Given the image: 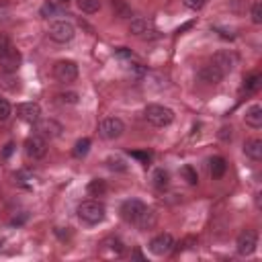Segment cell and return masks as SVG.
I'll return each mask as SVG.
<instances>
[{
	"label": "cell",
	"mask_w": 262,
	"mask_h": 262,
	"mask_svg": "<svg viewBox=\"0 0 262 262\" xmlns=\"http://www.w3.org/2000/svg\"><path fill=\"white\" fill-rule=\"evenodd\" d=\"M49 39L55 41V43H70L74 37H76V27L70 23V20H53L49 23Z\"/></svg>",
	"instance_id": "4"
},
{
	"label": "cell",
	"mask_w": 262,
	"mask_h": 262,
	"mask_svg": "<svg viewBox=\"0 0 262 262\" xmlns=\"http://www.w3.org/2000/svg\"><path fill=\"white\" fill-rule=\"evenodd\" d=\"M104 164H106V168H108L111 172H127V170H129L127 162H125L123 158H119V156H108V158L104 160Z\"/></svg>",
	"instance_id": "22"
},
{
	"label": "cell",
	"mask_w": 262,
	"mask_h": 262,
	"mask_svg": "<svg viewBox=\"0 0 262 262\" xmlns=\"http://www.w3.org/2000/svg\"><path fill=\"white\" fill-rule=\"evenodd\" d=\"M244 121H246V125H250L252 129H260V127H262V106H260V104H252V106L246 111Z\"/></svg>",
	"instance_id": "17"
},
{
	"label": "cell",
	"mask_w": 262,
	"mask_h": 262,
	"mask_svg": "<svg viewBox=\"0 0 262 262\" xmlns=\"http://www.w3.org/2000/svg\"><path fill=\"white\" fill-rule=\"evenodd\" d=\"M53 2H55V4H68L70 0H53Z\"/></svg>",
	"instance_id": "42"
},
{
	"label": "cell",
	"mask_w": 262,
	"mask_h": 262,
	"mask_svg": "<svg viewBox=\"0 0 262 262\" xmlns=\"http://www.w3.org/2000/svg\"><path fill=\"white\" fill-rule=\"evenodd\" d=\"M88 151H90V139H88V137L78 139L76 145H74V156H76V158H84Z\"/></svg>",
	"instance_id": "28"
},
{
	"label": "cell",
	"mask_w": 262,
	"mask_h": 262,
	"mask_svg": "<svg viewBox=\"0 0 262 262\" xmlns=\"http://www.w3.org/2000/svg\"><path fill=\"white\" fill-rule=\"evenodd\" d=\"M158 223V213L154 211V209H149V207H145V211L139 215V219L133 223V225H137L141 231H147V229H151L154 225Z\"/></svg>",
	"instance_id": "16"
},
{
	"label": "cell",
	"mask_w": 262,
	"mask_h": 262,
	"mask_svg": "<svg viewBox=\"0 0 262 262\" xmlns=\"http://www.w3.org/2000/svg\"><path fill=\"white\" fill-rule=\"evenodd\" d=\"M68 229H70V227H57V229H55V233H57L61 239H66V237H70V235H72Z\"/></svg>",
	"instance_id": "39"
},
{
	"label": "cell",
	"mask_w": 262,
	"mask_h": 262,
	"mask_svg": "<svg viewBox=\"0 0 262 262\" xmlns=\"http://www.w3.org/2000/svg\"><path fill=\"white\" fill-rule=\"evenodd\" d=\"M100 246H102V250L108 252L111 256H123V254H125V244H123L119 237H106Z\"/></svg>",
	"instance_id": "21"
},
{
	"label": "cell",
	"mask_w": 262,
	"mask_h": 262,
	"mask_svg": "<svg viewBox=\"0 0 262 262\" xmlns=\"http://www.w3.org/2000/svg\"><path fill=\"white\" fill-rule=\"evenodd\" d=\"M20 66V53L18 49L12 45L10 37L0 33V68L2 72H8V74H14Z\"/></svg>",
	"instance_id": "1"
},
{
	"label": "cell",
	"mask_w": 262,
	"mask_h": 262,
	"mask_svg": "<svg viewBox=\"0 0 262 262\" xmlns=\"http://www.w3.org/2000/svg\"><path fill=\"white\" fill-rule=\"evenodd\" d=\"M25 154H27L31 160H41V158H45V154H47V141H45V137H41L39 133L27 137V139H25Z\"/></svg>",
	"instance_id": "8"
},
{
	"label": "cell",
	"mask_w": 262,
	"mask_h": 262,
	"mask_svg": "<svg viewBox=\"0 0 262 262\" xmlns=\"http://www.w3.org/2000/svg\"><path fill=\"white\" fill-rule=\"evenodd\" d=\"M129 72H131L133 76H137V78H141V76L145 74V68H143L141 63H129Z\"/></svg>",
	"instance_id": "37"
},
{
	"label": "cell",
	"mask_w": 262,
	"mask_h": 262,
	"mask_svg": "<svg viewBox=\"0 0 262 262\" xmlns=\"http://www.w3.org/2000/svg\"><path fill=\"white\" fill-rule=\"evenodd\" d=\"M213 66H217L223 74H229V72H233V68H235V63H237V57H235V53H231V51H227V49H221V51H217L215 55H213V61H211Z\"/></svg>",
	"instance_id": "13"
},
{
	"label": "cell",
	"mask_w": 262,
	"mask_h": 262,
	"mask_svg": "<svg viewBox=\"0 0 262 262\" xmlns=\"http://www.w3.org/2000/svg\"><path fill=\"white\" fill-rule=\"evenodd\" d=\"M129 33L131 35H135V37H141V39H147V37H156L154 33V27H151V23L149 20H145V18H133L131 23H129Z\"/></svg>",
	"instance_id": "14"
},
{
	"label": "cell",
	"mask_w": 262,
	"mask_h": 262,
	"mask_svg": "<svg viewBox=\"0 0 262 262\" xmlns=\"http://www.w3.org/2000/svg\"><path fill=\"white\" fill-rule=\"evenodd\" d=\"M111 6L115 10V16H119V18H129L131 16V8L125 4V0H111Z\"/></svg>",
	"instance_id": "26"
},
{
	"label": "cell",
	"mask_w": 262,
	"mask_h": 262,
	"mask_svg": "<svg viewBox=\"0 0 262 262\" xmlns=\"http://www.w3.org/2000/svg\"><path fill=\"white\" fill-rule=\"evenodd\" d=\"M227 8H229V12H233V14H246L248 2H246V0H229Z\"/></svg>",
	"instance_id": "29"
},
{
	"label": "cell",
	"mask_w": 262,
	"mask_h": 262,
	"mask_svg": "<svg viewBox=\"0 0 262 262\" xmlns=\"http://www.w3.org/2000/svg\"><path fill=\"white\" fill-rule=\"evenodd\" d=\"M207 4V0H184V6L190 10H201Z\"/></svg>",
	"instance_id": "35"
},
{
	"label": "cell",
	"mask_w": 262,
	"mask_h": 262,
	"mask_svg": "<svg viewBox=\"0 0 262 262\" xmlns=\"http://www.w3.org/2000/svg\"><path fill=\"white\" fill-rule=\"evenodd\" d=\"M147 123H151L154 127H168L174 121V113L172 108L164 106V104H147L143 111Z\"/></svg>",
	"instance_id": "3"
},
{
	"label": "cell",
	"mask_w": 262,
	"mask_h": 262,
	"mask_svg": "<svg viewBox=\"0 0 262 262\" xmlns=\"http://www.w3.org/2000/svg\"><path fill=\"white\" fill-rule=\"evenodd\" d=\"M258 248V233L254 229H244L235 239V250L239 256H250Z\"/></svg>",
	"instance_id": "7"
},
{
	"label": "cell",
	"mask_w": 262,
	"mask_h": 262,
	"mask_svg": "<svg viewBox=\"0 0 262 262\" xmlns=\"http://www.w3.org/2000/svg\"><path fill=\"white\" fill-rule=\"evenodd\" d=\"M53 76H55L57 82H63V84L74 82L78 78V66H76V61H72V59H59V61H55Z\"/></svg>",
	"instance_id": "6"
},
{
	"label": "cell",
	"mask_w": 262,
	"mask_h": 262,
	"mask_svg": "<svg viewBox=\"0 0 262 262\" xmlns=\"http://www.w3.org/2000/svg\"><path fill=\"white\" fill-rule=\"evenodd\" d=\"M86 190H88V194H92V196H102V194L106 192V182H104L102 178H94V180L88 182Z\"/></svg>",
	"instance_id": "23"
},
{
	"label": "cell",
	"mask_w": 262,
	"mask_h": 262,
	"mask_svg": "<svg viewBox=\"0 0 262 262\" xmlns=\"http://www.w3.org/2000/svg\"><path fill=\"white\" fill-rule=\"evenodd\" d=\"M35 125H37V133L41 137H45V139H55L63 131V125L59 121H55V119H39Z\"/></svg>",
	"instance_id": "11"
},
{
	"label": "cell",
	"mask_w": 262,
	"mask_h": 262,
	"mask_svg": "<svg viewBox=\"0 0 262 262\" xmlns=\"http://www.w3.org/2000/svg\"><path fill=\"white\" fill-rule=\"evenodd\" d=\"M174 246H176V242H174V237L170 235V233H158L151 242H149V252L154 254V256H166V254H170L172 250H174Z\"/></svg>",
	"instance_id": "10"
},
{
	"label": "cell",
	"mask_w": 262,
	"mask_h": 262,
	"mask_svg": "<svg viewBox=\"0 0 262 262\" xmlns=\"http://www.w3.org/2000/svg\"><path fill=\"white\" fill-rule=\"evenodd\" d=\"M250 14H252V23L254 25H260L262 23V4L260 2H254L250 6Z\"/></svg>",
	"instance_id": "31"
},
{
	"label": "cell",
	"mask_w": 262,
	"mask_h": 262,
	"mask_svg": "<svg viewBox=\"0 0 262 262\" xmlns=\"http://www.w3.org/2000/svg\"><path fill=\"white\" fill-rule=\"evenodd\" d=\"M223 72L217 68V66H213V63H207V66H203L201 70H199V80L201 82H205V84H219L221 80H223Z\"/></svg>",
	"instance_id": "15"
},
{
	"label": "cell",
	"mask_w": 262,
	"mask_h": 262,
	"mask_svg": "<svg viewBox=\"0 0 262 262\" xmlns=\"http://www.w3.org/2000/svg\"><path fill=\"white\" fill-rule=\"evenodd\" d=\"M123 131H125V123H123L119 117H106V119H102L100 125H98V133H100V137L106 139V141H113V139L121 137Z\"/></svg>",
	"instance_id": "5"
},
{
	"label": "cell",
	"mask_w": 262,
	"mask_h": 262,
	"mask_svg": "<svg viewBox=\"0 0 262 262\" xmlns=\"http://www.w3.org/2000/svg\"><path fill=\"white\" fill-rule=\"evenodd\" d=\"M10 113H12L10 102H8L6 98H0V121H6V119L10 117Z\"/></svg>",
	"instance_id": "33"
},
{
	"label": "cell",
	"mask_w": 262,
	"mask_h": 262,
	"mask_svg": "<svg viewBox=\"0 0 262 262\" xmlns=\"http://www.w3.org/2000/svg\"><path fill=\"white\" fill-rule=\"evenodd\" d=\"M180 176H182V180H186V184H190V186H194V184L199 182V174H196V170H194L192 166H182V168H180Z\"/></svg>",
	"instance_id": "27"
},
{
	"label": "cell",
	"mask_w": 262,
	"mask_h": 262,
	"mask_svg": "<svg viewBox=\"0 0 262 262\" xmlns=\"http://www.w3.org/2000/svg\"><path fill=\"white\" fill-rule=\"evenodd\" d=\"M59 102H63V104H78V92H74V90H68V92H61L59 96Z\"/></svg>",
	"instance_id": "30"
},
{
	"label": "cell",
	"mask_w": 262,
	"mask_h": 262,
	"mask_svg": "<svg viewBox=\"0 0 262 262\" xmlns=\"http://www.w3.org/2000/svg\"><path fill=\"white\" fill-rule=\"evenodd\" d=\"M260 84H262V76L260 74H250L246 80H244V92H256L258 88H260Z\"/></svg>",
	"instance_id": "25"
},
{
	"label": "cell",
	"mask_w": 262,
	"mask_h": 262,
	"mask_svg": "<svg viewBox=\"0 0 262 262\" xmlns=\"http://www.w3.org/2000/svg\"><path fill=\"white\" fill-rule=\"evenodd\" d=\"M131 158H137L141 164H147L151 160V154H147V151H131Z\"/></svg>",
	"instance_id": "38"
},
{
	"label": "cell",
	"mask_w": 262,
	"mask_h": 262,
	"mask_svg": "<svg viewBox=\"0 0 262 262\" xmlns=\"http://www.w3.org/2000/svg\"><path fill=\"white\" fill-rule=\"evenodd\" d=\"M61 10L53 4V2H47V4H43V8H41V14L45 16V18H51V16H55V14H59Z\"/></svg>",
	"instance_id": "32"
},
{
	"label": "cell",
	"mask_w": 262,
	"mask_h": 262,
	"mask_svg": "<svg viewBox=\"0 0 262 262\" xmlns=\"http://www.w3.org/2000/svg\"><path fill=\"white\" fill-rule=\"evenodd\" d=\"M76 6L86 14H94L100 10V0H76Z\"/></svg>",
	"instance_id": "24"
},
{
	"label": "cell",
	"mask_w": 262,
	"mask_h": 262,
	"mask_svg": "<svg viewBox=\"0 0 262 262\" xmlns=\"http://www.w3.org/2000/svg\"><path fill=\"white\" fill-rule=\"evenodd\" d=\"M16 117L25 123H37L41 119V106L37 102H20L16 104Z\"/></svg>",
	"instance_id": "12"
},
{
	"label": "cell",
	"mask_w": 262,
	"mask_h": 262,
	"mask_svg": "<svg viewBox=\"0 0 262 262\" xmlns=\"http://www.w3.org/2000/svg\"><path fill=\"white\" fill-rule=\"evenodd\" d=\"M217 135H219V139H221V141H231V137H233V129H231L229 125H225V127H221V129H219V133H217Z\"/></svg>",
	"instance_id": "34"
},
{
	"label": "cell",
	"mask_w": 262,
	"mask_h": 262,
	"mask_svg": "<svg viewBox=\"0 0 262 262\" xmlns=\"http://www.w3.org/2000/svg\"><path fill=\"white\" fill-rule=\"evenodd\" d=\"M244 154H246L248 158H252L254 162L262 160V141H260L258 137L246 139V143H244Z\"/></svg>",
	"instance_id": "18"
},
{
	"label": "cell",
	"mask_w": 262,
	"mask_h": 262,
	"mask_svg": "<svg viewBox=\"0 0 262 262\" xmlns=\"http://www.w3.org/2000/svg\"><path fill=\"white\" fill-rule=\"evenodd\" d=\"M78 217H80V221L86 223V225H98V223L104 221L106 209H104V205H102L100 201H94V199L82 201V203L78 205Z\"/></svg>",
	"instance_id": "2"
},
{
	"label": "cell",
	"mask_w": 262,
	"mask_h": 262,
	"mask_svg": "<svg viewBox=\"0 0 262 262\" xmlns=\"http://www.w3.org/2000/svg\"><path fill=\"white\" fill-rule=\"evenodd\" d=\"M27 219H29V213H27V211H20L18 215H14V217L10 219V225H23Z\"/></svg>",
	"instance_id": "36"
},
{
	"label": "cell",
	"mask_w": 262,
	"mask_h": 262,
	"mask_svg": "<svg viewBox=\"0 0 262 262\" xmlns=\"http://www.w3.org/2000/svg\"><path fill=\"white\" fill-rule=\"evenodd\" d=\"M117 55H121V57H131V51H129L127 47H121V49L117 51Z\"/></svg>",
	"instance_id": "40"
},
{
	"label": "cell",
	"mask_w": 262,
	"mask_h": 262,
	"mask_svg": "<svg viewBox=\"0 0 262 262\" xmlns=\"http://www.w3.org/2000/svg\"><path fill=\"white\" fill-rule=\"evenodd\" d=\"M151 184H154L156 190H164V188H168V184H170V174H168V170H164V168H156V170L151 172Z\"/></svg>",
	"instance_id": "20"
},
{
	"label": "cell",
	"mask_w": 262,
	"mask_h": 262,
	"mask_svg": "<svg viewBox=\"0 0 262 262\" xmlns=\"http://www.w3.org/2000/svg\"><path fill=\"white\" fill-rule=\"evenodd\" d=\"M225 172H227V162H225V158L215 156V158L209 160V174H211V178H221Z\"/></svg>",
	"instance_id": "19"
},
{
	"label": "cell",
	"mask_w": 262,
	"mask_h": 262,
	"mask_svg": "<svg viewBox=\"0 0 262 262\" xmlns=\"http://www.w3.org/2000/svg\"><path fill=\"white\" fill-rule=\"evenodd\" d=\"M145 203L143 201H139V199H127V201H123V205H121V217L127 221V223H135L137 219H139V215L145 211Z\"/></svg>",
	"instance_id": "9"
},
{
	"label": "cell",
	"mask_w": 262,
	"mask_h": 262,
	"mask_svg": "<svg viewBox=\"0 0 262 262\" xmlns=\"http://www.w3.org/2000/svg\"><path fill=\"white\" fill-rule=\"evenodd\" d=\"M12 149H14V145H12V143H6V147H4V154H2V156H4V158H8V156L12 154Z\"/></svg>",
	"instance_id": "41"
}]
</instances>
